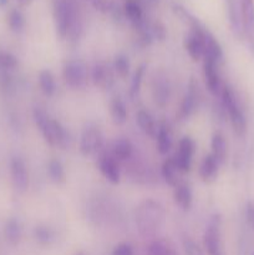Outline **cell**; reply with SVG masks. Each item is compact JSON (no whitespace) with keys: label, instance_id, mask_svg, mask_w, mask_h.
I'll return each mask as SVG.
<instances>
[{"label":"cell","instance_id":"1","mask_svg":"<svg viewBox=\"0 0 254 255\" xmlns=\"http://www.w3.org/2000/svg\"><path fill=\"white\" fill-rule=\"evenodd\" d=\"M52 15L57 37L77 42L84 31V21L76 0H52Z\"/></svg>","mask_w":254,"mask_h":255},{"label":"cell","instance_id":"2","mask_svg":"<svg viewBox=\"0 0 254 255\" xmlns=\"http://www.w3.org/2000/svg\"><path fill=\"white\" fill-rule=\"evenodd\" d=\"M35 125L41 132L45 142L54 148L66 149L70 146V134L57 120L51 119L46 111L40 107H35L32 111Z\"/></svg>","mask_w":254,"mask_h":255},{"label":"cell","instance_id":"3","mask_svg":"<svg viewBox=\"0 0 254 255\" xmlns=\"http://www.w3.org/2000/svg\"><path fill=\"white\" fill-rule=\"evenodd\" d=\"M166 212L163 206L154 199H144L137 207L134 221L139 233L144 237L153 236L164 222Z\"/></svg>","mask_w":254,"mask_h":255},{"label":"cell","instance_id":"4","mask_svg":"<svg viewBox=\"0 0 254 255\" xmlns=\"http://www.w3.org/2000/svg\"><path fill=\"white\" fill-rule=\"evenodd\" d=\"M221 99L224 110L228 112L234 133L239 137H243L247 132L246 115H244L243 110H242L241 105H239L236 92H234V90L229 85L223 84Z\"/></svg>","mask_w":254,"mask_h":255},{"label":"cell","instance_id":"5","mask_svg":"<svg viewBox=\"0 0 254 255\" xmlns=\"http://www.w3.org/2000/svg\"><path fill=\"white\" fill-rule=\"evenodd\" d=\"M222 217L221 214H213L209 219L208 226L204 232L203 243L208 255H226L222 246Z\"/></svg>","mask_w":254,"mask_h":255},{"label":"cell","instance_id":"6","mask_svg":"<svg viewBox=\"0 0 254 255\" xmlns=\"http://www.w3.org/2000/svg\"><path fill=\"white\" fill-rule=\"evenodd\" d=\"M104 147V136L95 125H87L80 137L79 148L82 156L89 157L99 153Z\"/></svg>","mask_w":254,"mask_h":255},{"label":"cell","instance_id":"7","mask_svg":"<svg viewBox=\"0 0 254 255\" xmlns=\"http://www.w3.org/2000/svg\"><path fill=\"white\" fill-rule=\"evenodd\" d=\"M62 76L67 86L74 90H82L87 85V69L80 60H70L65 62Z\"/></svg>","mask_w":254,"mask_h":255},{"label":"cell","instance_id":"8","mask_svg":"<svg viewBox=\"0 0 254 255\" xmlns=\"http://www.w3.org/2000/svg\"><path fill=\"white\" fill-rule=\"evenodd\" d=\"M241 7L243 37L254 55V0H238Z\"/></svg>","mask_w":254,"mask_h":255},{"label":"cell","instance_id":"9","mask_svg":"<svg viewBox=\"0 0 254 255\" xmlns=\"http://www.w3.org/2000/svg\"><path fill=\"white\" fill-rule=\"evenodd\" d=\"M198 101H199V89L198 84L196 82V80L192 77V80L188 84V89L187 92L184 94L183 100L181 102V106L178 110V119L181 121H186L187 119L193 115V112L196 111V109L198 107Z\"/></svg>","mask_w":254,"mask_h":255},{"label":"cell","instance_id":"10","mask_svg":"<svg viewBox=\"0 0 254 255\" xmlns=\"http://www.w3.org/2000/svg\"><path fill=\"white\" fill-rule=\"evenodd\" d=\"M194 152H196V143H194L193 139L188 136L183 137L179 141L178 152L174 156V159H176V163L181 173H188L191 171Z\"/></svg>","mask_w":254,"mask_h":255},{"label":"cell","instance_id":"11","mask_svg":"<svg viewBox=\"0 0 254 255\" xmlns=\"http://www.w3.org/2000/svg\"><path fill=\"white\" fill-rule=\"evenodd\" d=\"M171 82L163 72L154 75L152 80V97L157 106L166 107L171 99Z\"/></svg>","mask_w":254,"mask_h":255},{"label":"cell","instance_id":"12","mask_svg":"<svg viewBox=\"0 0 254 255\" xmlns=\"http://www.w3.org/2000/svg\"><path fill=\"white\" fill-rule=\"evenodd\" d=\"M10 174L15 191L17 193H25L29 187V173L26 164L20 157H14L10 162Z\"/></svg>","mask_w":254,"mask_h":255},{"label":"cell","instance_id":"13","mask_svg":"<svg viewBox=\"0 0 254 255\" xmlns=\"http://www.w3.org/2000/svg\"><path fill=\"white\" fill-rule=\"evenodd\" d=\"M203 74L204 80H206L207 90L213 96H221L223 82H222L221 75L218 72V64L213 61V60L208 59V57H204Z\"/></svg>","mask_w":254,"mask_h":255},{"label":"cell","instance_id":"14","mask_svg":"<svg viewBox=\"0 0 254 255\" xmlns=\"http://www.w3.org/2000/svg\"><path fill=\"white\" fill-rule=\"evenodd\" d=\"M115 70L106 62H97L91 70V80L96 87L109 90L115 84Z\"/></svg>","mask_w":254,"mask_h":255},{"label":"cell","instance_id":"15","mask_svg":"<svg viewBox=\"0 0 254 255\" xmlns=\"http://www.w3.org/2000/svg\"><path fill=\"white\" fill-rule=\"evenodd\" d=\"M99 169L102 176L112 184H119L121 179L119 161L114 158L112 154L101 153L99 156Z\"/></svg>","mask_w":254,"mask_h":255},{"label":"cell","instance_id":"16","mask_svg":"<svg viewBox=\"0 0 254 255\" xmlns=\"http://www.w3.org/2000/svg\"><path fill=\"white\" fill-rule=\"evenodd\" d=\"M122 10H124L125 17L131 22V25L134 27L136 31L147 25L143 16V9H142L138 0H125L124 9Z\"/></svg>","mask_w":254,"mask_h":255},{"label":"cell","instance_id":"17","mask_svg":"<svg viewBox=\"0 0 254 255\" xmlns=\"http://www.w3.org/2000/svg\"><path fill=\"white\" fill-rule=\"evenodd\" d=\"M226 5H227V14H228L229 25H231V29L232 31H233L234 36L238 37V39H244L239 1L238 0H226Z\"/></svg>","mask_w":254,"mask_h":255},{"label":"cell","instance_id":"18","mask_svg":"<svg viewBox=\"0 0 254 255\" xmlns=\"http://www.w3.org/2000/svg\"><path fill=\"white\" fill-rule=\"evenodd\" d=\"M219 166L221 164L212 156V153L207 154L199 166V177L202 181L204 183H212L213 181H216V178L218 177Z\"/></svg>","mask_w":254,"mask_h":255},{"label":"cell","instance_id":"19","mask_svg":"<svg viewBox=\"0 0 254 255\" xmlns=\"http://www.w3.org/2000/svg\"><path fill=\"white\" fill-rule=\"evenodd\" d=\"M136 121L141 131L146 136L151 138H156L157 131H158V125L154 121L153 116L146 110H138L136 114Z\"/></svg>","mask_w":254,"mask_h":255},{"label":"cell","instance_id":"20","mask_svg":"<svg viewBox=\"0 0 254 255\" xmlns=\"http://www.w3.org/2000/svg\"><path fill=\"white\" fill-rule=\"evenodd\" d=\"M161 174L162 178L164 179V182H166L168 186L173 187V188L177 184L181 183V179H179L181 171H179L178 166H177L174 157H169V158H167L166 161L162 163Z\"/></svg>","mask_w":254,"mask_h":255},{"label":"cell","instance_id":"21","mask_svg":"<svg viewBox=\"0 0 254 255\" xmlns=\"http://www.w3.org/2000/svg\"><path fill=\"white\" fill-rule=\"evenodd\" d=\"M173 199L174 203L182 209V211L187 212L191 209L192 202H193V196H192L191 187L188 184L181 182L174 187L173 191Z\"/></svg>","mask_w":254,"mask_h":255},{"label":"cell","instance_id":"22","mask_svg":"<svg viewBox=\"0 0 254 255\" xmlns=\"http://www.w3.org/2000/svg\"><path fill=\"white\" fill-rule=\"evenodd\" d=\"M157 141V151L161 154H167L172 148L173 139H172L171 127L166 122H161L158 125V131L156 136Z\"/></svg>","mask_w":254,"mask_h":255},{"label":"cell","instance_id":"23","mask_svg":"<svg viewBox=\"0 0 254 255\" xmlns=\"http://www.w3.org/2000/svg\"><path fill=\"white\" fill-rule=\"evenodd\" d=\"M211 148H212V156L218 161L219 164H223L227 159V154H228L227 142L223 134L219 133V132H216V133L212 136Z\"/></svg>","mask_w":254,"mask_h":255},{"label":"cell","instance_id":"24","mask_svg":"<svg viewBox=\"0 0 254 255\" xmlns=\"http://www.w3.org/2000/svg\"><path fill=\"white\" fill-rule=\"evenodd\" d=\"M112 156L116 161H128L133 156V146L127 138H120L112 146Z\"/></svg>","mask_w":254,"mask_h":255},{"label":"cell","instance_id":"25","mask_svg":"<svg viewBox=\"0 0 254 255\" xmlns=\"http://www.w3.org/2000/svg\"><path fill=\"white\" fill-rule=\"evenodd\" d=\"M110 114H111L112 121L116 125H124L127 121V109L125 102L120 97H114L110 102Z\"/></svg>","mask_w":254,"mask_h":255},{"label":"cell","instance_id":"26","mask_svg":"<svg viewBox=\"0 0 254 255\" xmlns=\"http://www.w3.org/2000/svg\"><path fill=\"white\" fill-rule=\"evenodd\" d=\"M39 86L45 96H54L55 91H56V82H55V77L51 74V71H49V70H42V71H40Z\"/></svg>","mask_w":254,"mask_h":255},{"label":"cell","instance_id":"27","mask_svg":"<svg viewBox=\"0 0 254 255\" xmlns=\"http://www.w3.org/2000/svg\"><path fill=\"white\" fill-rule=\"evenodd\" d=\"M47 174L50 179L55 184H62L66 181V174H65V168L61 162L56 158L50 159L47 163Z\"/></svg>","mask_w":254,"mask_h":255},{"label":"cell","instance_id":"28","mask_svg":"<svg viewBox=\"0 0 254 255\" xmlns=\"http://www.w3.org/2000/svg\"><path fill=\"white\" fill-rule=\"evenodd\" d=\"M5 237H6V241L9 242L12 246H16L20 243L22 237V229L20 226V222L17 219L11 218L7 221L6 226H5Z\"/></svg>","mask_w":254,"mask_h":255},{"label":"cell","instance_id":"29","mask_svg":"<svg viewBox=\"0 0 254 255\" xmlns=\"http://www.w3.org/2000/svg\"><path fill=\"white\" fill-rule=\"evenodd\" d=\"M147 255H178L176 249L171 246L169 243L164 241H157L151 242L147 247L146 251Z\"/></svg>","mask_w":254,"mask_h":255},{"label":"cell","instance_id":"30","mask_svg":"<svg viewBox=\"0 0 254 255\" xmlns=\"http://www.w3.org/2000/svg\"><path fill=\"white\" fill-rule=\"evenodd\" d=\"M144 72H146V65L142 64L137 67L133 76H132L131 85H129V97H131L132 100H134L139 95L142 81H143V77H144Z\"/></svg>","mask_w":254,"mask_h":255},{"label":"cell","instance_id":"31","mask_svg":"<svg viewBox=\"0 0 254 255\" xmlns=\"http://www.w3.org/2000/svg\"><path fill=\"white\" fill-rule=\"evenodd\" d=\"M34 237L41 246H50L55 241V233L51 228L46 226H37L34 229Z\"/></svg>","mask_w":254,"mask_h":255},{"label":"cell","instance_id":"32","mask_svg":"<svg viewBox=\"0 0 254 255\" xmlns=\"http://www.w3.org/2000/svg\"><path fill=\"white\" fill-rule=\"evenodd\" d=\"M114 70L120 77L126 79L129 74V61L128 57L124 54L116 55L114 61Z\"/></svg>","mask_w":254,"mask_h":255},{"label":"cell","instance_id":"33","mask_svg":"<svg viewBox=\"0 0 254 255\" xmlns=\"http://www.w3.org/2000/svg\"><path fill=\"white\" fill-rule=\"evenodd\" d=\"M7 22H9V26L12 31L20 32L22 31L25 26V17L20 10L12 9L10 11L9 17H7Z\"/></svg>","mask_w":254,"mask_h":255},{"label":"cell","instance_id":"34","mask_svg":"<svg viewBox=\"0 0 254 255\" xmlns=\"http://www.w3.org/2000/svg\"><path fill=\"white\" fill-rule=\"evenodd\" d=\"M89 1L95 10L102 14H112L117 7L115 0H89Z\"/></svg>","mask_w":254,"mask_h":255},{"label":"cell","instance_id":"35","mask_svg":"<svg viewBox=\"0 0 254 255\" xmlns=\"http://www.w3.org/2000/svg\"><path fill=\"white\" fill-rule=\"evenodd\" d=\"M149 31H151L152 37L153 40H158V41H163L167 37V30L166 26L163 25V22L161 21H154L149 25Z\"/></svg>","mask_w":254,"mask_h":255},{"label":"cell","instance_id":"36","mask_svg":"<svg viewBox=\"0 0 254 255\" xmlns=\"http://www.w3.org/2000/svg\"><path fill=\"white\" fill-rule=\"evenodd\" d=\"M17 66V60L14 55L6 51H0V67L5 70H11Z\"/></svg>","mask_w":254,"mask_h":255},{"label":"cell","instance_id":"37","mask_svg":"<svg viewBox=\"0 0 254 255\" xmlns=\"http://www.w3.org/2000/svg\"><path fill=\"white\" fill-rule=\"evenodd\" d=\"M183 248L186 255H204L203 251L199 248L198 244L189 238L183 239Z\"/></svg>","mask_w":254,"mask_h":255},{"label":"cell","instance_id":"38","mask_svg":"<svg viewBox=\"0 0 254 255\" xmlns=\"http://www.w3.org/2000/svg\"><path fill=\"white\" fill-rule=\"evenodd\" d=\"M112 255H133V248L129 243H121L115 247Z\"/></svg>","mask_w":254,"mask_h":255},{"label":"cell","instance_id":"39","mask_svg":"<svg viewBox=\"0 0 254 255\" xmlns=\"http://www.w3.org/2000/svg\"><path fill=\"white\" fill-rule=\"evenodd\" d=\"M247 221H248L251 228L254 231V203H252V202L247 203Z\"/></svg>","mask_w":254,"mask_h":255},{"label":"cell","instance_id":"40","mask_svg":"<svg viewBox=\"0 0 254 255\" xmlns=\"http://www.w3.org/2000/svg\"><path fill=\"white\" fill-rule=\"evenodd\" d=\"M31 1H32V0H17V2H19L21 6H26V5L31 4Z\"/></svg>","mask_w":254,"mask_h":255},{"label":"cell","instance_id":"41","mask_svg":"<svg viewBox=\"0 0 254 255\" xmlns=\"http://www.w3.org/2000/svg\"><path fill=\"white\" fill-rule=\"evenodd\" d=\"M146 1L148 2L149 5H157V4H158L159 0H146Z\"/></svg>","mask_w":254,"mask_h":255},{"label":"cell","instance_id":"42","mask_svg":"<svg viewBox=\"0 0 254 255\" xmlns=\"http://www.w3.org/2000/svg\"><path fill=\"white\" fill-rule=\"evenodd\" d=\"M7 1H9V0H0V7L5 6V5L7 4Z\"/></svg>","mask_w":254,"mask_h":255},{"label":"cell","instance_id":"43","mask_svg":"<svg viewBox=\"0 0 254 255\" xmlns=\"http://www.w3.org/2000/svg\"><path fill=\"white\" fill-rule=\"evenodd\" d=\"M75 255H85L84 253H81V252H80V253H76Z\"/></svg>","mask_w":254,"mask_h":255},{"label":"cell","instance_id":"44","mask_svg":"<svg viewBox=\"0 0 254 255\" xmlns=\"http://www.w3.org/2000/svg\"><path fill=\"white\" fill-rule=\"evenodd\" d=\"M253 255H254V254H253Z\"/></svg>","mask_w":254,"mask_h":255}]
</instances>
